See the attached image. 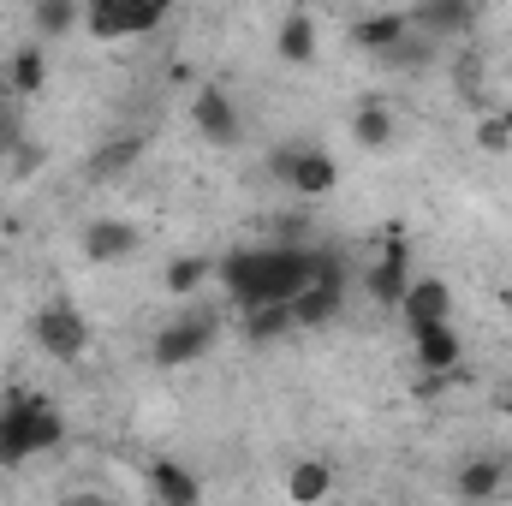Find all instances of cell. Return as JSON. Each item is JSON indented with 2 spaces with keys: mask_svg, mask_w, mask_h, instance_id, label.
Instances as JSON below:
<instances>
[{
  "mask_svg": "<svg viewBox=\"0 0 512 506\" xmlns=\"http://www.w3.org/2000/svg\"><path fill=\"white\" fill-rule=\"evenodd\" d=\"M0 60H6V42H0Z\"/></svg>",
  "mask_w": 512,
  "mask_h": 506,
  "instance_id": "4dcf8cb0",
  "label": "cell"
},
{
  "mask_svg": "<svg viewBox=\"0 0 512 506\" xmlns=\"http://www.w3.org/2000/svg\"><path fill=\"white\" fill-rule=\"evenodd\" d=\"M280 245H310V221L304 215H280Z\"/></svg>",
  "mask_w": 512,
  "mask_h": 506,
  "instance_id": "4316f807",
  "label": "cell"
},
{
  "mask_svg": "<svg viewBox=\"0 0 512 506\" xmlns=\"http://www.w3.org/2000/svg\"><path fill=\"white\" fill-rule=\"evenodd\" d=\"M274 54L286 66H310L316 60V18L310 12H286L280 30H274Z\"/></svg>",
  "mask_w": 512,
  "mask_h": 506,
  "instance_id": "9a60e30c",
  "label": "cell"
},
{
  "mask_svg": "<svg viewBox=\"0 0 512 506\" xmlns=\"http://www.w3.org/2000/svg\"><path fill=\"white\" fill-rule=\"evenodd\" d=\"M399 322H405V334H417V328H429V322H447L453 316V286L447 280H411L405 292H399Z\"/></svg>",
  "mask_w": 512,
  "mask_h": 506,
  "instance_id": "8992f818",
  "label": "cell"
},
{
  "mask_svg": "<svg viewBox=\"0 0 512 506\" xmlns=\"http://www.w3.org/2000/svg\"><path fill=\"white\" fill-rule=\"evenodd\" d=\"M477 149H489V155H507L512 149V126L501 120V114H489V120L477 126Z\"/></svg>",
  "mask_w": 512,
  "mask_h": 506,
  "instance_id": "cb8c5ba5",
  "label": "cell"
},
{
  "mask_svg": "<svg viewBox=\"0 0 512 506\" xmlns=\"http://www.w3.org/2000/svg\"><path fill=\"white\" fill-rule=\"evenodd\" d=\"M393 137H399L393 108H382V102H364V108L352 114V143H358V149H387Z\"/></svg>",
  "mask_w": 512,
  "mask_h": 506,
  "instance_id": "e0dca14e",
  "label": "cell"
},
{
  "mask_svg": "<svg viewBox=\"0 0 512 506\" xmlns=\"http://www.w3.org/2000/svg\"><path fill=\"white\" fill-rule=\"evenodd\" d=\"M411 24L429 30L435 42H441V36H465V30L477 24V0H417V6H411Z\"/></svg>",
  "mask_w": 512,
  "mask_h": 506,
  "instance_id": "7c38bea8",
  "label": "cell"
},
{
  "mask_svg": "<svg viewBox=\"0 0 512 506\" xmlns=\"http://www.w3.org/2000/svg\"><path fill=\"white\" fill-rule=\"evenodd\" d=\"M292 328H298V322H292V304H280V298L245 310V334H251L256 346H262V340H280V334H292Z\"/></svg>",
  "mask_w": 512,
  "mask_h": 506,
  "instance_id": "ffe728a7",
  "label": "cell"
},
{
  "mask_svg": "<svg viewBox=\"0 0 512 506\" xmlns=\"http://www.w3.org/2000/svg\"><path fill=\"white\" fill-rule=\"evenodd\" d=\"M501 120H507V126H512V102H507V114H501Z\"/></svg>",
  "mask_w": 512,
  "mask_h": 506,
  "instance_id": "f1b7e54d",
  "label": "cell"
},
{
  "mask_svg": "<svg viewBox=\"0 0 512 506\" xmlns=\"http://www.w3.org/2000/svg\"><path fill=\"white\" fill-rule=\"evenodd\" d=\"M36 346H42L48 358H60V364H78V358L90 352V322H84V310H78L72 298L42 304V310H36Z\"/></svg>",
  "mask_w": 512,
  "mask_h": 506,
  "instance_id": "7a4b0ae2",
  "label": "cell"
},
{
  "mask_svg": "<svg viewBox=\"0 0 512 506\" xmlns=\"http://www.w3.org/2000/svg\"><path fill=\"white\" fill-rule=\"evenodd\" d=\"M137 155H143V137H114V143H102V149L90 155V167H84V173H90L96 185H108V179H120V173H126Z\"/></svg>",
  "mask_w": 512,
  "mask_h": 506,
  "instance_id": "ac0fdd59",
  "label": "cell"
},
{
  "mask_svg": "<svg viewBox=\"0 0 512 506\" xmlns=\"http://www.w3.org/2000/svg\"><path fill=\"white\" fill-rule=\"evenodd\" d=\"M411 346H417V364H423L429 376H453V370H459V358H465V346H459L453 322H429V328H417V334H411Z\"/></svg>",
  "mask_w": 512,
  "mask_h": 506,
  "instance_id": "30bf717a",
  "label": "cell"
},
{
  "mask_svg": "<svg viewBox=\"0 0 512 506\" xmlns=\"http://www.w3.org/2000/svg\"><path fill=\"white\" fill-rule=\"evenodd\" d=\"M405 286H411V251H405V239H393V245L364 268V292H370L376 310H393Z\"/></svg>",
  "mask_w": 512,
  "mask_h": 506,
  "instance_id": "52a82bcc",
  "label": "cell"
},
{
  "mask_svg": "<svg viewBox=\"0 0 512 506\" xmlns=\"http://www.w3.org/2000/svg\"><path fill=\"white\" fill-rule=\"evenodd\" d=\"M376 6H399V0H376Z\"/></svg>",
  "mask_w": 512,
  "mask_h": 506,
  "instance_id": "f546056e",
  "label": "cell"
},
{
  "mask_svg": "<svg viewBox=\"0 0 512 506\" xmlns=\"http://www.w3.org/2000/svg\"><path fill=\"white\" fill-rule=\"evenodd\" d=\"M30 18H36V36H66L72 24H78V0H36L30 6Z\"/></svg>",
  "mask_w": 512,
  "mask_h": 506,
  "instance_id": "603a6c76",
  "label": "cell"
},
{
  "mask_svg": "<svg viewBox=\"0 0 512 506\" xmlns=\"http://www.w3.org/2000/svg\"><path fill=\"white\" fill-rule=\"evenodd\" d=\"M0 66H6V90H12V96H36V90H42V78H48V60H42V48H36V42L12 48Z\"/></svg>",
  "mask_w": 512,
  "mask_h": 506,
  "instance_id": "2e32d148",
  "label": "cell"
},
{
  "mask_svg": "<svg viewBox=\"0 0 512 506\" xmlns=\"http://www.w3.org/2000/svg\"><path fill=\"white\" fill-rule=\"evenodd\" d=\"M340 304H346V268H340L334 251H322L310 286L292 298V322H298V328H328V322L340 316Z\"/></svg>",
  "mask_w": 512,
  "mask_h": 506,
  "instance_id": "3957f363",
  "label": "cell"
},
{
  "mask_svg": "<svg viewBox=\"0 0 512 506\" xmlns=\"http://www.w3.org/2000/svg\"><path fill=\"white\" fill-rule=\"evenodd\" d=\"M191 126L203 131L215 149H233V143L245 137V120H239V108H233V96H227L221 84H203V90L191 96Z\"/></svg>",
  "mask_w": 512,
  "mask_h": 506,
  "instance_id": "5b68a950",
  "label": "cell"
},
{
  "mask_svg": "<svg viewBox=\"0 0 512 506\" xmlns=\"http://www.w3.org/2000/svg\"><path fill=\"white\" fill-rule=\"evenodd\" d=\"M286 185H292L298 197H328V191L340 185V167H334V155H328V149H316V143H298V161H292Z\"/></svg>",
  "mask_w": 512,
  "mask_h": 506,
  "instance_id": "9c48e42d",
  "label": "cell"
},
{
  "mask_svg": "<svg viewBox=\"0 0 512 506\" xmlns=\"http://www.w3.org/2000/svg\"><path fill=\"white\" fill-rule=\"evenodd\" d=\"M18 137H24V131H18V126H12V120H6V114H0V161L12 155V143H18Z\"/></svg>",
  "mask_w": 512,
  "mask_h": 506,
  "instance_id": "83f0119b",
  "label": "cell"
},
{
  "mask_svg": "<svg viewBox=\"0 0 512 506\" xmlns=\"http://www.w3.org/2000/svg\"><path fill=\"white\" fill-rule=\"evenodd\" d=\"M405 30H411V12L382 6V12H370V18H358V24H352V42H358L364 54H387V48H393Z\"/></svg>",
  "mask_w": 512,
  "mask_h": 506,
  "instance_id": "5bb4252c",
  "label": "cell"
},
{
  "mask_svg": "<svg viewBox=\"0 0 512 506\" xmlns=\"http://www.w3.org/2000/svg\"><path fill=\"white\" fill-rule=\"evenodd\" d=\"M501 489H507V459H495V453H471L459 465V477H453L459 501H495Z\"/></svg>",
  "mask_w": 512,
  "mask_h": 506,
  "instance_id": "8fae6325",
  "label": "cell"
},
{
  "mask_svg": "<svg viewBox=\"0 0 512 506\" xmlns=\"http://www.w3.org/2000/svg\"><path fill=\"white\" fill-rule=\"evenodd\" d=\"M292 161H298V143H280V149H274V155H268L262 167H268V179H280V185H286V173H292Z\"/></svg>",
  "mask_w": 512,
  "mask_h": 506,
  "instance_id": "484cf974",
  "label": "cell"
},
{
  "mask_svg": "<svg viewBox=\"0 0 512 506\" xmlns=\"http://www.w3.org/2000/svg\"><path fill=\"white\" fill-rule=\"evenodd\" d=\"M12 167H18V179H30V173H36V167H42V149H36V143H24V137H18V143H12Z\"/></svg>",
  "mask_w": 512,
  "mask_h": 506,
  "instance_id": "d4e9b609",
  "label": "cell"
},
{
  "mask_svg": "<svg viewBox=\"0 0 512 506\" xmlns=\"http://www.w3.org/2000/svg\"><path fill=\"white\" fill-rule=\"evenodd\" d=\"M382 60H387V66H399V72H423V66L435 60V36L411 24V30H405V36H399V42L382 54Z\"/></svg>",
  "mask_w": 512,
  "mask_h": 506,
  "instance_id": "44dd1931",
  "label": "cell"
},
{
  "mask_svg": "<svg viewBox=\"0 0 512 506\" xmlns=\"http://www.w3.org/2000/svg\"><path fill=\"white\" fill-rule=\"evenodd\" d=\"M328 489H334V477H328L322 459H304V465H292V477H286V495H292V501H322Z\"/></svg>",
  "mask_w": 512,
  "mask_h": 506,
  "instance_id": "7402d4cb",
  "label": "cell"
},
{
  "mask_svg": "<svg viewBox=\"0 0 512 506\" xmlns=\"http://www.w3.org/2000/svg\"><path fill=\"white\" fill-rule=\"evenodd\" d=\"M66 441V417L42 393H6L0 405V465H24Z\"/></svg>",
  "mask_w": 512,
  "mask_h": 506,
  "instance_id": "6da1fadb",
  "label": "cell"
},
{
  "mask_svg": "<svg viewBox=\"0 0 512 506\" xmlns=\"http://www.w3.org/2000/svg\"><path fill=\"white\" fill-rule=\"evenodd\" d=\"M209 274H215V262H209V256H173V262L161 268V286H167L173 298H191V292H203V286H209Z\"/></svg>",
  "mask_w": 512,
  "mask_h": 506,
  "instance_id": "d6986e66",
  "label": "cell"
},
{
  "mask_svg": "<svg viewBox=\"0 0 512 506\" xmlns=\"http://www.w3.org/2000/svg\"><path fill=\"white\" fill-rule=\"evenodd\" d=\"M137 245H143V239H137V227H131V221H114V215H102V221H90V227H84V256H90V262H102V268L137 256Z\"/></svg>",
  "mask_w": 512,
  "mask_h": 506,
  "instance_id": "ba28073f",
  "label": "cell"
},
{
  "mask_svg": "<svg viewBox=\"0 0 512 506\" xmlns=\"http://www.w3.org/2000/svg\"><path fill=\"white\" fill-rule=\"evenodd\" d=\"M149 495H155L161 506H197V501H203V483H197L185 465L155 459V465H149Z\"/></svg>",
  "mask_w": 512,
  "mask_h": 506,
  "instance_id": "4fadbf2b",
  "label": "cell"
},
{
  "mask_svg": "<svg viewBox=\"0 0 512 506\" xmlns=\"http://www.w3.org/2000/svg\"><path fill=\"white\" fill-rule=\"evenodd\" d=\"M209 346H215V316H179V322H167V328L155 334L149 358H155L161 370H185V364H197Z\"/></svg>",
  "mask_w": 512,
  "mask_h": 506,
  "instance_id": "277c9868",
  "label": "cell"
}]
</instances>
